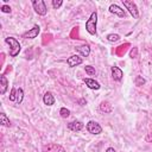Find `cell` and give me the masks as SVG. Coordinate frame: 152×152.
<instances>
[{
  "instance_id": "1",
  "label": "cell",
  "mask_w": 152,
  "mask_h": 152,
  "mask_svg": "<svg viewBox=\"0 0 152 152\" xmlns=\"http://www.w3.org/2000/svg\"><path fill=\"white\" fill-rule=\"evenodd\" d=\"M5 42L10 45V56L11 57H17L21 50V45L20 43L14 38V37H7L5 38Z\"/></svg>"
},
{
  "instance_id": "2",
  "label": "cell",
  "mask_w": 152,
  "mask_h": 152,
  "mask_svg": "<svg viewBox=\"0 0 152 152\" xmlns=\"http://www.w3.org/2000/svg\"><path fill=\"white\" fill-rule=\"evenodd\" d=\"M96 26H97V13L93 12L86 21V31L89 34L95 36L96 34Z\"/></svg>"
},
{
  "instance_id": "3",
  "label": "cell",
  "mask_w": 152,
  "mask_h": 152,
  "mask_svg": "<svg viewBox=\"0 0 152 152\" xmlns=\"http://www.w3.org/2000/svg\"><path fill=\"white\" fill-rule=\"evenodd\" d=\"M122 4H124V7L129 12V14L134 18V19H138L139 18V10H138V6L137 4L133 1V0H121Z\"/></svg>"
},
{
  "instance_id": "4",
  "label": "cell",
  "mask_w": 152,
  "mask_h": 152,
  "mask_svg": "<svg viewBox=\"0 0 152 152\" xmlns=\"http://www.w3.org/2000/svg\"><path fill=\"white\" fill-rule=\"evenodd\" d=\"M32 7L34 10V12L39 15H45L48 13V7L46 4L43 0H33L32 1Z\"/></svg>"
},
{
  "instance_id": "5",
  "label": "cell",
  "mask_w": 152,
  "mask_h": 152,
  "mask_svg": "<svg viewBox=\"0 0 152 152\" xmlns=\"http://www.w3.org/2000/svg\"><path fill=\"white\" fill-rule=\"evenodd\" d=\"M42 152H65V148L62 145H59V144L49 142V144L43 145Z\"/></svg>"
},
{
  "instance_id": "6",
  "label": "cell",
  "mask_w": 152,
  "mask_h": 152,
  "mask_svg": "<svg viewBox=\"0 0 152 152\" xmlns=\"http://www.w3.org/2000/svg\"><path fill=\"white\" fill-rule=\"evenodd\" d=\"M87 131L90 133V134H94V135H97V134H100V133H102V127L100 126V124L99 122H96V121H94V120H90V121H88V124H87Z\"/></svg>"
},
{
  "instance_id": "7",
  "label": "cell",
  "mask_w": 152,
  "mask_h": 152,
  "mask_svg": "<svg viewBox=\"0 0 152 152\" xmlns=\"http://www.w3.org/2000/svg\"><path fill=\"white\" fill-rule=\"evenodd\" d=\"M39 32H40L39 25H33V27L30 28L28 31H26L25 33H23L21 37H23L24 39H33V38H37V37H38Z\"/></svg>"
},
{
  "instance_id": "8",
  "label": "cell",
  "mask_w": 152,
  "mask_h": 152,
  "mask_svg": "<svg viewBox=\"0 0 152 152\" xmlns=\"http://www.w3.org/2000/svg\"><path fill=\"white\" fill-rule=\"evenodd\" d=\"M108 11H109L112 14L118 15L119 18H125V17H126V11L122 10L120 6H118L116 4H112V5L108 7Z\"/></svg>"
},
{
  "instance_id": "9",
  "label": "cell",
  "mask_w": 152,
  "mask_h": 152,
  "mask_svg": "<svg viewBox=\"0 0 152 152\" xmlns=\"http://www.w3.org/2000/svg\"><path fill=\"white\" fill-rule=\"evenodd\" d=\"M82 62H83V59H82V57L80 55H72V56H70V57L66 58V64L70 68H75L77 65L82 64Z\"/></svg>"
},
{
  "instance_id": "10",
  "label": "cell",
  "mask_w": 152,
  "mask_h": 152,
  "mask_svg": "<svg viewBox=\"0 0 152 152\" xmlns=\"http://www.w3.org/2000/svg\"><path fill=\"white\" fill-rule=\"evenodd\" d=\"M110 71H112V77H113V80L114 81H118V82H120L121 80H122V77H124V72H122V70L119 68V66H112L110 68Z\"/></svg>"
},
{
  "instance_id": "11",
  "label": "cell",
  "mask_w": 152,
  "mask_h": 152,
  "mask_svg": "<svg viewBox=\"0 0 152 152\" xmlns=\"http://www.w3.org/2000/svg\"><path fill=\"white\" fill-rule=\"evenodd\" d=\"M75 50L82 56V57H88L90 55V46L88 44H84V45H77L75 46Z\"/></svg>"
},
{
  "instance_id": "12",
  "label": "cell",
  "mask_w": 152,
  "mask_h": 152,
  "mask_svg": "<svg viewBox=\"0 0 152 152\" xmlns=\"http://www.w3.org/2000/svg\"><path fill=\"white\" fill-rule=\"evenodd\" d=\"M83 82L86 83V86L89 88V89H93V90H99L101 88L100 83L97 81H95L94 78H84Z\"/></svg>"
},
{
  "instance_id": "13",
  "label": "cell",
  "mask_w": 152,
  "mask_h": 152,
  "mask_svg": "<svg viewBox=\"0 0 152 152\" xmlns=\"http://www.w3.org/2000/svg\"><path fill=\"white\" fill-rule=\"evenodd\" d=\"M68 128L70 131H74V132H80L83 128V122L82 121H78V120L71 121V122L68 124Z\"/></svg>"
},
{
  "instance_id": "14",
  "label": "cell",
  "mask_w": 152,
  "mask_h": 152,
  "mask_svg": "<svg viewBox=\"0 0 152 152\" xmlns=\"http://www.w3.org/2000/svg\"><path fill=\"white\" fill-rule=\"evenodd\" d=\"M8 89V81L6 78L5 75H1L0 76V94L1 95H5V93L7 91Z\"/></svg>"
},
{
  "instance_id": "15",
  "label": "cell",
  "mask_w": 152,
  "mask_h": 152,
  "mask_svg": "<svg viewBox=\"0 0 152 152\" xmlns=\"http://www.w3.org/2000/svg\"><path fill=\"white\" fill-rule=\"evenodd\" d=\"M43 102H44V104H46V106H52V104H55V97H53L52 93L46 91V93L44 94V96H43Z\"/></svg>"
},
{
  "instance_id": "16",
  "label": "cell",
  "mask_w": 152,
  "mask_h": 152,
  "mask_svg": "<svg viewBox=\"0 0 152 152\" xmlns=\"http://www.w3.org/2000/svg\"><path fill=\"white\" fill-rule=\"evenodd\" d=\"M100 110L103 112V113H106V114H109L113 110V106L108 101H102L100 103Z\"/></svg>"
},
{
  "instance_id": "17",
  "label": "cell",
  "mask_w": 152,
  "mask_h": 152,
  "mask_svg": "<svg viewBox=\"0 0 152 152\" xmlns=\"http://www.w3.org/2000/svg\"><path fill=\"white\" fill-rule=\"evenodd\" d=\"M0 124H1V126H5V127H10L11 126V121H10V119L7 118V115L4 112L0 113Z\"/></svg>"
},
{
  "instance_id": "18",
  "label": "cell",
  "mask_w": 152,
  "mask_h": 152,
  "mask_svg": "<svg viewBox=\"0 0 152 152\" xmlns=\"http://www.w3.org/2000/svg\"><path fill=\"white\" fill-rule=\"evenodd\" d=\"M107 40L108 42H110V43H114V42H118L119 39H120V36L119 34H116V33H109V34H107Z\"/></svg>"
},
{
  "instance_id": "19",
  "label": "cell",
  "mask_w": 152,
  "mask_h": 152,
  "mask_svg": "<svg viewBox=\"0 0 152 152\" xmlns=\"http://www.w3.org/2000/svg\"><path fill=\"white\" fill-rule=\"evenodd\" d=\"M134 83H135V86L140 87V86H144V84L146 83V80H145L142 76L138 75V76H135V78H134Z\"/></svg>"
},
{
  "instance_id": "20",
  "label": "cell",
  "mask_w": 152,
  "mask_h": 152,
  "mask_svg": "<svg viewBox=\"0 0 152 152\" xmlns=\"http://www.w3.org/2000/svg\"><path fill=\"white\" fill-rule=\"evenodd\" d=\"M23 99H24V90L23 88H18L17 89V103H21L23 102Z\"/></svg>"
},
{
  "instance_id": "21",
  "label": "cell",
  "mask_w": 152,
  "mask_h": 152,
  "mask_svg": "<svg viewBox=\"0 0 152 152\" xmlns=\"http://www.w3.org/2000/svg\"><path fill=\"white\" fill-rule=\"evenodd\" d=\"M59 115H61L62 118L66 119V118H69V115H70V110H69L68 108H65V107H62V108L59 109Z\"/></svg>"
},
{
  "instance_id": "22",
  "label": "cell",
  "mask_w": 152,
  "mask_h": 152,
  "mask_svg": "<svg viewBox=\"0 0 152 152\" xmlns=\"http://www.w3.org/2000/svg\"><path fill=\"white\" fill-rule=\"evenodd\" d=\"M84 70H86V72H87L89 76H94V75L96 74L95 68L91 66V65H86V66H84Z\"/></svg>"
},
{
  "instance_id": "23",
  "label": "cell",
  "mask_w": 152,
  "mask_h": 152,
  "mask_svg": "<svg viewBox=\"0 0 152 152\" xmlns=\"http://www.w3.org/2000/svg\"><path fill=\"white\" fill-rule=\"evenodd\" d=\"M10 101H17V89L12 88L10 93Z\"/></svg>"
},
{
  "instance_id": "24",
  "label": "cell",
  "mask_w": 152,
  "mask_h": 152,
  "mask_svg": "<svg viewBox=\"0 0 152 152\" xmlns=\"http://www.w3.org/2000/svg\"><path fill=\"white\" fill-rule=\"evenodd\" d=\"M51 4H52V7H53L55 10H58V8L63 5V1H62V0H52Z\"/></svg>"
},
{
  "instance_id": "25",
  "label": "cell",
  "mask_w": 152,
  "mask_h": 152,
  "mask_svg": "<svg viewBox=\"0 0 152 152\" xmlns=\"http://www.w3.org/2000/svg\"><path fill=\"white\" fill-rule=\"evenodd\" d=\"M0 10H1L2 13H11V11H12L8 5H2V6L0 7Z\"/></svg>"
},
{
  "instance_id": "26",
  "label": "cell",
  "mask_w": 152,
  "mask_h": 152,
  "mask_svg": "<svg viewBox=\"0 0 152 152\" xmlns=\"http://www.w3.org/2000/svg\"><path fill=\"white\" fill-rule=\"evenodd\" d=\"M146 141H147V142L152 141V133H148V134H147V137H146Z\"/></svg>"
},
{
  "instance_id": "27",
  "label": "cell",
  "mask_w": 152,
  "mask_h": 152,
  "mask_svg": "<svg viewBox=\"0 0 152 152\" xmlns=\"http://www.w3.org/2000/svg\"><path fill=\"white\" fill-rule=\"evenodd\" d=\"M106 152H115V150H114L113 147H108V148L106 150Z\"/></svg>"
}]
</instances>
